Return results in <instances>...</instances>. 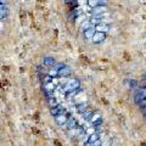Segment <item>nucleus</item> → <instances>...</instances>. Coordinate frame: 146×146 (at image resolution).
Returning a JSON list of instances; mask_svg holds the SVG:
<instances>
[{
  "mask_svg": "<svg viewBox=\"0 0 146 146\" xmlns=\"http://www.w3.org/2000/svg\"><path fill=\"white\" fill-rule=\"evenodd\" d=\"M76 89H80V82L77 78H70L67 80V83L65 85V90L66 91H71V90H76Z\"/></svg>",
  "mask_w": 146,
  "mask_h": 146,
  "instance_id": "nucleus-1",
  "label": "nucleus"
},
{
  "mask_svg": "<svg viewBox=\"0 0 146 146\" xmlns=\"http://www.w3.org/2000/svg\"><path fill=\"white\" fill-rule=\"evenodd\" d=\"M68 113L65 111V112H61V113H58V115L55 116V121H56V123L58 125H65L66 124V122L68 119Z\"/></svg>",
  "mask_w": 146,
  "mask_h": 146,
  "instance_id": "nucleus-2",
  "label": "nucleus"
},
{
  "mask_svg": "<svg viewBox=\"0 0 146 146\" xmlns=\"http://www.w3.org/2000/svg\"><path fill=\"white\" fill-rule=\"evenodd\" d=\"M71 73H72L71 67L65 65L62 68H60V70L57 71V77H58V78H66V77H70L71 76Z\"/></svg>",
  "mask_w": 146,
  "mask_h": 146,
  "instance_id": "nucleus-3",
  "label": "nucleus"
},
{
  "mask_svg": "<svg viewBox=\"0 0 146 146\" xmlns=\"http://www.w3.org/2000/svg\"><path fill=\"white\" fill-rule=\"evenodd\" d=\"M106 39V33H102V32H95V34L91 38V42L94 44H100L102 43L104 40Z\"/></svg>",
  "mask_w": 146,
  "mask_h": 146,
  "instance_id": "nucleus-4",
  "label": "nucleus"
},
{
  "mask_svg": "<svg viewBox=\"0 0 146 146\" xmlns=\"http://www.w3.org/2000/svg\"><path fill=\"white\" fill-rule=\"evenodd\" d=\"M55 84L52 83V80L51 82H49V83L46 84H43V90H44V93L46 96H50V95H54V91H55Z\"/></svg>",
  "mask_w": 146,
  "mask_h": 146,
  "instance_id": "nucleus-5",
  "label": "nucleus"
},
{
  "mask_svg": "<svg viewBox=\"0 0 146 146\" xmlns=\"http://www.w3.org/2000/svg\"><path fill=\"white\" fill-rule=\"evenodd\" d=\"M107 0H88V5L91 7V9H94V7H96V6H107Z\"/></svg>",
  "mask_w": 146,
  "mask_h": 146,
  "instance_id": "nucleus-6",
  "label": "nucleus"
},
{
  "mask_svg": "<svg viewBox=\"0 0 146 146\" xmlns=\"http://www.w3.org/2000/svg\"><path fill=\"white\" fill-rule=\"evenodd\" d=\"M68 135L71 136V138H76V136H79L80 134H83L84 133V130L82 129V128L79 127H76V128H73V129H68Z\"/></svg>",
  "mask_w": 146,
  "mask_h": 146,
  "instance_id": "nucleus-7",
  "label": "nucleus"
},
{
  "mask_svg": "<svg viewBox=\"0 0 146 146\" xmlns=\"http://www.w3.org/2000/svg\"><path fill=\"white\" fill-rule=\"evenodd\" d=\"M110 25L108 23H105V22H101V23H99L95 26V29H96V32H102V33H107V32L110 31Z\"/></svg>",
  "mask_w": 146,
  "mask_h": 146,
  "instance_id": "nucleus-8",
  "label": "nucleus"
},
{
  "mask_svg": "<svg viewBox=\"0 0 146 146\" xmlns=\"http://www.w3.org/2000/svg\"><path fill=\"white\" fill-rule=\"evenodd\" d=\"M107 11V6H96L93 9V11H91V15L93 16H96V15H104L105 12Z\"/></svg>",
  "mask_w": 146,
  "mask_h": 146,
  "instance_id": "nucleus-9",
  "label": "nucleus"
},
{
  "mask_svg": "<svg viewBox=\"0 0 146 146\" xmlns=\"http://www.w3.org/2000/svg\"><path fill=\"white\" fill-rule=\"evenodd\" d=\"M55 63H56V60H55L54 57L48 56V57H44V58H43V65H44L45 67L51 68V67L55 66Z\"/></svg>",
  "mask_w": 146,
  "mask_h": 146,
  "instance_id": "nucleus-10",
  "label": "nucleus"
},
{
  "mask_svg": "<svg viewBox=\"0 0 146 146\" xmlns=\"http://www.w3.org/2000/svg\"><path fill=\"white\" fill-rule=\"evenodd\" d=\"M46 104H48V106L50 108H52L55 106H57V105H60L58 104V101L56 100V98L54 96V95H50V96H46Z\"/></svg>",
  "mask_w": 146,
  "mask_h": 146,
  "instance_id": "nucleus-11",
  "label": "nucleus"
},
{
  "mask_svg": "<svg viewBox=\"0 0 146 146\" xmlns=\"http://www.w3.org/2000/svg\"><path fill=\"white\" fill-rule=\"evenodd\" d=\"M95 32H96V29H95V26H93V27H90L89 29L84 31V32H83V35H84V38H85V39L91 40V38H93V35L95 34Z\"/></svg>",
  "mask_w": 146,
  "mask_h": 146,
  "instance_id": "nucleus-12",
  "label": "nucleus"
},
{
  "mask_svg": "<svg viewBox=\"0 0 146 146\" xmlns=\"http://www.w3.org/2000/svg\"><path fill=\"white\" fill-rule=\"evenodd\" d=\"M65 125L67 127V129H73V128L78 127V125H77V119H76V118H73V117H71V116L68 117V119H67Z\"/></svg>",
  "mask_w": 146,
  "mask_h": 146,
  "instance_id": "nucleus-13",
  "label": "nucleus"
},
{
  "mask_svg": "<svg viewBox=\"0 0 146 146\" xmlns=\"http://www.w3.org/2000/svg\"><path fill=\"white\" fill-rule=\"evenodd\" d=\"M61 112H65V108H63L61 105H57V106L50 108V113H51V116H54V117L56 115H58V113H61Z\"/></svg>",
  "mask_w": 146,
  "mask_h": 146,
  "instance_id": "nucleus-14",
  "label": "nucleus"
},
{
  "mask_svg": "<svg viewBox=\"0 0 146 146\" xmlns=\"http://www.w3.org/2000/svg\"><path fill=\"white\" fill-rule=\"evenodd\" d=\"M93 111H91V110H89V108H86L85 111L82 113V116H83V118L85 121H90V118H91V116H93Z\"/></svg>",
  "mask_w": 146,
  "mask_h": 146,
  "instance_id": "nucleus-15",
  "label": "nucleus"
},
{
  "mask_svg": "<svg viewBox=\"0 0 146 146\" xmlns=\"http://www.w3.org/2000/svg\"><path fill=\"white\" fill-rule=\"evenodd\" d=\"M94 25L93 23H91V22L90 21H84L83 22V23H82L80 25V31L82 32H84V31H86V29H89L90 28V27H93Z\"/></svg>",
  "mask_w": 146,
  "mask_h": 146,
  "instance_id": "nucleus-16",
  "label": "nucleus"
},
{
  "mask_svg": "<svg viewBox=\"0 0 146 146\" xmlns=\"http://www.w3.org/2000/svg\"><path fill=\"white\" fill-rule=\"evenodd\" d=\"M40 80H42L43 84H46V83H49V82L52 80V77L49 76V74H43V76H40Z\"/></svg>",
  "mask_w": 146,
  "mask_h": 146,
  "instance_id": "nucleus-17",
  "label": "nucleus"
},
{
  "mask_svg": "<svg viewBox=\"0 0 146 146\" xmlns=\"http://www.w3.org/2000/svg\"><path fill=\"white\" fill-rule=\"evenodd\" d=\"M6 6L5 5H0V20H3V18L6 17Z\"/></svg>",
  "mask_w": 146,
  "mask_h": 146,
  "instance_id": "nucleus-18",
  "label": "nucleus"
},
{
  "mask_svg": "<svg viewBox=\"0 0 146 146\" xmlns=\"http://www.w3.org/2000/svg\"><path fill=\"white\" fill-rule=\"evenodd\" d=\"M65 4H66V5H71L73 7H76V6H78L79 1H78V0H65Z\"/></svg>",
  "mask_w": 146,
  "mask_h": 146,
  "instance_id": "nucleus-19",
  "label": "nucleus"
},
{
  "mask_svg": "<svg viewBox=\"0 0 146 146\" xmlns=\"http://www.w3.org/2000/svg\"><path fill=\"white\" fill-rule=\"evenodd\" d=\"M98 139H100L99 135H98L96 133H93V134H90V135L88 136V143H93V141L98 140Z\"/></svg>",
  "mask_w": 146,
  "mask_h": 146,
  "instance_id": "nucleus-20",
  "label": "nucleus"
},
{
  "mask_svg": "<svg viewBox=\"0 0 146 146\" xmlns=\"http://www.w3.org/2000/svg\"><path fill=\"white\" fill-rule=\"evenodd\" d=\"M77 110H78V112L83 113L85 110H86V105H85V104H80V105H78V106H77Z\"/></svg>",
  "mask_w": 146,
  "mask_h": 146,
  "instance_id": "nucleus-21",
  "label": "nucleus"
},
{
  "mask_svg": "<svg viewBox=\"0 0 146 146\" xmlns=\"http://www.w3.org/2000/svg\"><path fill=\"white\" fill-rule=\"evenodd\" d=\"M88 146H101V140L98 139V140L93 141V143H88Z\"/></svg>",
  "mask_w": 146,
  "mask_h": 146,
  "instance_id": "nucleus-22",
  "label": "nucleus"
},
{
  "mask_svg": "<svg viewBox=\"0 0 146 146\" xmlns=\"http://www.w3.org/2000/svg\"><path fill=\"white\" fill-rule=\"evenodd\" d=\"M141 111H143V115H144V117L146 118V106H145V107H143V108H141Z\"/></svg>",
  "mask_w": 146,
  "mask_h": 146,
  "instance_id": "nucleus-23",
  "label": "nucleus"
},
{
  "mask_svg": "<svg viewBox=\"0 0 146 146\" xmlns=\"http://www.w3.org/2000/svg\"><path fill=\"white\" fill-rule=\"evenodd\" d=\"M0 5H5V0H0Z\"/></svg>",
  "mask_w": 146,
  "mask_h": 146,
  "instance_id": "nucleus-24",
  "label": "nucleus"
},
{
  "mask_svg": "<svg viewBox=\"0 0 146 146\" xmlns=\"http://www.w3.org/2000/svg\"><path fill=\"white\" fill-rule=\"evenodd\" d=\"M107 1H108V0H107Z\"/></svg>",
  "mask_w": 146,
  "mask_h": 146,
  "instance_id": "nucleus-25",
  "label": "nucleus"
}]
</instances>
